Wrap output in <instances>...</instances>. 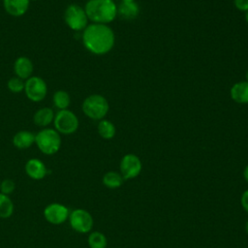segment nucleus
<instances>
[{
	"label": "nucleus",
	"mask_w": 248,
	"mask_h": 248,
	"mask_svg": "<svg viewBox=\"0 0 248 248\" xmlns=\"http://www.w3.org/2000/svg\"><path fill=\"white\" fill-rule=\"evenodd\" d=\"M54 116V111L50 108H42L34 113L33 121L37 126L46 127L53 122Z\"/></svg>",
	"instance_id": "nucleus-17"
},
{
	"label": "nucleus",
	"mask_w": 248,
	"mask_h": 248,
	"mask_svg": "<svg viewBox=\"0 0 248 248\" xmlns=\"http://www.w3.org/2000/svg\"><path fill=\"white\" fill-rule=\"evenodd\" d=\"M35 143L42 153L53 155L59 151L62 140L55 129L44 128L35 135Z\"/></svg>",
	"instance_id": "nucleus-3"
},
{
	"label": "nucleus",
	"mask_w": 248,
	"mask_h": 248,
	"mask_svg": "<svg viewBox=\"0 0 248 248\" xmlns=\"http://www.w3.org/2000/svg\"><path fill=\"white\" fill-rule=\"evenodd\" d=\"M84 11L93 23L108 24L117 16V6L112 0H88Z\"/></svg>",
	"instance_id": "nucleus-2"
},
{
	"label": "nucleus",
	"mask_w": 248,
	"mask_h": 248,
	"mask_svg": "<svg viewBox=\"0 0 248 248\" xmlns=\"http://www.w3.org/2000/svg\"><path fill=\"white\" fill-rule=\"evenodd\" d=\"M83 113L93 119L102 120L107 115L109 106L108 100L100 94H92L86 97L82 103Z\"/></svg>",
	"instance_id": "nucleus-4"
},
{
	"label": "nucleus",
	"mask_w": 248,
	"mask_h": 248,
	"mask_svg": "<svg viewBox=\"0 0 248 248\" xmlns=\"http://www.w3.org/2000/svg\"><path fill=\"white\" fill-rule=\"evenodd\" d=\"M122 2H135V0H121Z\"/></svg>",
	"instance_id": "nucleus-31"
},
{
	"label": "nucleus",
	"mask_w": 248,
	"mask_h": 248,
	"mask_svg": "<svg viewBox=\"0 0 248 248\" xmlns=\"http://www.w3.org/2000/svg\"><path fill=\"white\" fill-rule=\"evenodd\" d=\"M64 19L68 27L74 31H83L88 25V17L84 8L78 4H71L66 8Z\"/></svg>",
	"instance_id": "nucleus-5"
},
{
	"label": "nucleus",
	"mask_w": 248,
	"mask_h": 248,
	"mask_svg": "<svg viewBox=\"0 0 248 248\" xmlns=\"http://www.w3.org/2000/svg\"><path fill=\"white\" fill-rule=\"evenodd\" d=\"M240 202L243 209L248 213V189L242 193L240 198Z\"/></svg>",
	"instance_id": "nucleus-26"
},
{
	"label": "nucleus",
	"mask_w": 248,
	"mask_h": 248,
	"mask_svg": "<svg viewBox=\"0 0 248 248\" xmlns=\"http://www.w3.org/2000/svg\"><path fill=\"white\" fill-rule=\"evenodd\" d=\"M16 189V183L13 179L5 178L0 182V193L4 195H11Z\"/></svg>",
	"instance_id": "nucleus-24"
},
{
	"label": "nucleus",
	"mask_w": 248,
	"mask_h": 248,
	"mask_svg": "<svg viewBox=\"0 0 248 248\" xmlns=\"http://www.w3.org/2000/svg\"><path fill=\"white\" fill-rule=\"evenodd\" d=\"M233 4L235 8L241 12L248 11V0H233Z\"/></svg>",
	"instance_id": "nucleus-25"
},
{
	"label": "nucleus",
	"mask_w": 248,
	"mask_h": 248,
	"mask_svg": "<svg viewBox=\"0 0 248 248\" xmlns=\"http://www.w3.org/2000/svg\"><path fill=\"white\" fill-rule=\"evenodd\" d=\"M30 0H3L5 11L13 16H23L29 8Z\"/></svg>",
	"instance_id": "nucleus-13"
},
{
	"label": "nucleus",
	"mask_w": 248,
	"mask_h": 248,
	"mask_svg": "<svg viewBox=\"0 0 248 248\" xmlns=\"http://www.w3.org/2000/svg\"><path fill=\"white\" fill-rule=\"evenodd\" d=\"M7 85H8V88L11 92L19 93V92L24 90L25 81H23V79H21L18 77H14V78L9 79Z\"/></svg>",
	"instance_id": "nucleus-23"
},
{
	"label": "nucleus",
	"mask_w": 248,
	"mask_h": 248,
	"mask_svg": "<svg viewBox=\"0 0 248 248\" xmlns=\"http://www.w3.org/2000/svg\"><path fill=\"white\" fill-rule=\"evenodd\" d=\"M142 169L140 159L135 154H126L120 162V174L124 179L137 177Z\"/></svg>",
	"instance_id": "nucleus-10"
},
{
	"label": "nucleus",
	"mask_w": 248,
	"mask_h": 248,
	"mask_svg": "<svg viewBox=\"0 0 248 248\" xmlns=\"http://www.w3.org/2000/svg\"><path fill=\"white\" fill-rule=\"evenodd\" d=\"M52 102L55 108H57L59 110L62 109H68V107L71 103V98L68 92L64 90H57L52 97Z\"/></svg>",
	"instance_id": "nucleus-21"
},
{
	"label": "nucleus",
	"mask_w": 248,
	"mask_h": 248,
	"mask_svg": "<svg viewBox=\"0 0 248 248\" xmlns=\"http://www.w3.org/2000/svg\"><path fill=\"white\" fill-rule=\"evenodd\" d=\"M98 134L101 138L105 140H110L115 136V126L112 122L107 119H102L99 121L97 126Z\"/></svg>",
	"instance_id": "nucleus-19"
},
{
	"label": "nucleus",
	"mask_w": 248,
	"mask_h": 248,
	"mask_svg": "<svg viewBox=\"0 0 248 248\" xmlns=\"http://www.w3.org/2000/svg\"><path fill=\"white\" fill-rule=\"evenodd\" d=\"M30 1H37V0H30Z\"/></svg>",
	"instance_id": "nucleus-32"
},
{
	"label": "nucleus",
	"mask_w": 248,
	"mask_h": 248,
	"mask_svg": "<svg viewBox=\"0 0 248 248\" xmlns=\"http://www.w3.org/2000/svg\"><path fill=\"white\" fill-rule=\"evenodd\" d=\"M26 174L34 180H41L47 174V169L43 161L37 158L29 159L25 164Z\"/></svg>",
	"instance_id": "nucleus-11"
},
{
	"label": "nucleus",
	"mask_w": 248,
	"mask_h": 248,
	"mask_svg": "<svg viewBox=\"0 0 248 248\" xmlns=\"http://www.w3.org/2000/svg\"><path fill=\"white\" fill-rule=\"evenodd\" d=\"M103 184L109 189H117L119 188L124 181V178L119 172L116 171H108L103 176Z\"/></svg>",
	"instance_id": "nucleus-18"
},
{
	"label": "nucleus",
	"mask_w": 248,
	"mask_h": 248,
	"mask_svg": "<svg viewBox=\"0 0 248 248\" xmlns=\"http://www.w3.org/2000/svg\"><path fill=\"white\" fill-rule=\"evenodd\" d=\"M15 205L11 198L7 195L0 193V218L8 219L14 213Z\"/></svg>",
	"instance_id": "nucleus-20"
},
{
	"label": "nucleus",
	"mask_w": 248,
	"mask_h": 248,
	"mask_svg": "<svg viewBox=\"0 0 248 248\" xmlns=\"http://www.w3.org/2000/svg\"><path fill=\"white\" fill-rule=\"evenodd\" d=\"M245 78H246V81H248V70L246 71V74H245Z\"/></svg>",
	"instance_id": "nucleus-30"
},
{
	"label": "nucleus",
	"mask_w": 248,
	"mask_h": 248,
	"mask_svg": "<svg viewBox=\"0 0 248 248\" xmlns=\"http://www.w3.org/2000/svg\"><path fill=\"white\" fill-rule=\"evenodd\" d=\"M14 71L16 77L20 78L21 79H28L32 77L33 73V63L32 61L26 56H19L14 64Z\"/></svg>",
	"instance_id": "nucleus-12"
},
{
	"label": "nucleus",
	"mask_w": 248,
	"mask_h": 248,
	"mask_svg": "<svg viewBox=\"0 0 248 248\" xmlns=\"http://www.w3.org/2000/svg\"><path fill=\"white\" fill-rule=\"evenodd\" d=\"M82 43L87 50L96 55H103L111 50L115 36L107 24L92 23L86 26L82 33Z\"/></svg>",
	"instance_id": "nucleus-1"
},
{
	"label": "nucleus",
	"mask_w": 248,
	"mask_h": 248,
	"mask_svg": "<svg viewBox=\"0 0 248 248\" xmlns=\"http://www.w3.org/2000/svg\"><path fill=\"white\" fill-rule=\"evenodd\" d=\"M69 223L71 228L78 233H87L93 228L92 215L83 208H76L70 212Z\"/></svg>",
	"instance_id": "nucleus-7"
},
{
	"label": "nucleus",
	"mask_w": 248,
	"mask_h": 248,
	"mask_svg": "<svg viewBox=\"0 0 248 248\" xmlns=\"http://www.w3.org/2000/svg\"><path fill=\"white\" fill-rule=\"evenodd\" d=\"M140 8L136 2H121L117 6V15L124 19H134L139 16Z\"/></svg>",
	"instance_id": "nucleus-16"
},
{
	"label": "nucleus",
	"mask_w": 248,
	"mask_h": 248,
	"mask_svg": "<svg viewBox=\"0 0 248 248\" xmlns=\"http://www.w3.org/2000/svg\"><path fill=\"white\" fill-rule=\"evenodd\" d=\"M245 19H246V21H247V23H248V11L245 12Z\"/></svg>",
	"instance_id": "nucleus-28"
},
{
	"label": "nucleus",
	"mask_w": 248,
	"mask_h": 248,
	"mask_svg": "<svg viewBox=\"0 0 248 248\" xmlns=\"http://www.w3.org/2000/svg\"><path fill=\"white\" fill-rule=\"evenodd\" d=\"M232 99L237 104H248V81L234 83L230 91Z\"/></svg>",
	"instance_id": "nucleus-14"
},
{
	"label": "nucleus",
	"mask_w": 248,
	"mask_h": 248,
	"mask_svg": "<svg viewBox=\"0 0 248 248\" xmlns=\"http://www.w3.org/2000/svg\"><path fill=\"white\" fill-rule=\"evenodd\" d=\"M55 130L62 135L74 134L78 128V116L69 109L59 110L53 119Z\"/></svg>",
	"instance_id": "nucleus-6"
},
{
	"label": "nucleus",
	"mask_w": 248,
	"mask_h": 248,
	"mask_svg": "<svg viewBox=\"0 0 248 248\" xmlns=\"http://www.w3.org/2000/svg\"><path fill=\"white\" fill-rule=\"evenodd\" d=\"M45 219L52 225H61L69 219V208L59 202H51L47 204L43 211Z\"/></svg>",
	"instance_id": "nucleus-9"
},
{
	"label": "nucleus",
	"mask_w": 248,
	"mask_h": 248,
	"mask_svg": "<svg viewBox=\"0 0 248 248\" xmlns=\"http://www.w3.org/2000/svg\"><path fill=\"white\" fill-rule=\"evenodd\" d=\"M243 176H244V179L248 182V165L245 167L244 169V171H243Z\"/></svg>",
	"instance_id": "nucleus-27"
},
{
	"label": "nucleus",
	"mask_w": 248,
	"mask_h": 248,
	"mask_svg": "<svg viewBox=\"0 0 248 248\" xmlns=\"http://www.w3.org/2000/svg\"><path fill=\"white\" fill-rule=\"evenodd\" d=\"M245 231H246V232L248 233V221L246 222V225H245Z\"/></svg>",
	"instance_id": "nucleus-29"
},
{
	"label": "nucleus",
	"mask_w": 248,
	"mask_h": 248,
	"mask_svg": "<svg viewBox=\"0 0 248 248\" xmlns=\"http://www.w3.org/2000/svg\"><path fill=\"white\" fill-rule=\"evenodd\" d=\"M87 242L90 248H107L108 240L101 232H92L89 233Z\"/></svg>",
	"instance_id": "nucleus-22"
},
{
	"label": "nucleus",
	"mask_w": 248,
	"mask_h": 248,
	"mask_svg": "<svg viewBox=\"0 0 248 248\" xmlns=\"http://www.w3.org/2000/svg\"><path fill=\"white\" fill-rule=\"evenodd\" d=\"M35 143V135L29 131H19L13 137V144L18 149H27Z\"/></svg>",
	"instance_id": "nucleus-15"
},
{
	"label": "nucleus",
	"mask_w": 248,
	"mask_h": 248,
	"mask_svg": "<svg viewBox=\"0 0 248 248\" xmlns=\"http://www.w3.org/2000/svg\"><path fill=\"white\" fill-rule=\"evenodd\" d=\"M24 92L32 102H41L46 96L47 86L43 78L36 76L30 77L25 81Z\"/></svg>",
	"instance_id": "nucleus-8"
}]
</instances>
